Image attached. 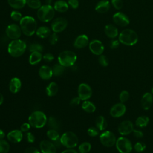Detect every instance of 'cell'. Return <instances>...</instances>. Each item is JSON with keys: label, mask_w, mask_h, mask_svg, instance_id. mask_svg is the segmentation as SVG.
I'll list each match as a JSON object with an SVG mask.
<instances>
[{"label": "cell", "mask_w": 153, "mask_h": 153, "mask_svg": "<svg viewBox=\"0 0 153 153\" xmlns=\"http://www.w3.org/2000/svg\"><path fill=\"white\" fill-rule=\"evenodd\" d=\"M91 149V145L89 142H84L81 143L78 147L79 153H88Z\"/></svg>", "instance_id": "cell-35"}, {"label": "cell", "mask_w": 153, "mask_h": 153, "mask_svg": "<svg viewBox=\"0 0 153 153\" xmlns=\"http://www.w3.org/2000/svg\"><path fill=\"white\" fill-rule=\"evenodd\" d=\"M53 143L54 144L55 146L56 147V148H60L62 146H63L62 144V142L60 141V138L57 139V140H54V141H53Z\"/></svg>", "instance_id": "cell-55"}, {"label": "cell", "mask_w": 153, "mask_h": 153, "mask_svg": "<svg viewBox=\"0 0 153 153\" xmlns=\"http://www.w3.org/2000/svg\"><path fill=\"white\" fill-rule=\"evenodd\" d=\"M51 2H52V0H45V4L47 5H51Z\"/></svg>", "instance_id": "cell-59"}, {"label": "cell", "mask_w": 153, "mask_h": 153, "mask_svg": "<svg viewBox=\"0 0 153 153\" xmlns=\"http://www.w3.org/2000/svg\"><path fill=\"white\" fill-rule=\"evenodd\" d=\"M30 125L29 123H25L22 124L20 126V130L22 132H26L28 131L30 128Z\"/></svg>", "instance_id": "cell-52"}, {"label": "cell", "mask_w": 153, "mask_h": 153, "mask_svg": "<svg viewBox=\"0 0 153 153\" xmlns=\"http://www.w3.org/2000/svg\"><path fill=\"white\" fill-rule=\"evenodd\" d=\"M24 153H40V152L36 148L31 146L26 148L25 150Z\"/></svg>", "instance_id": "cell-53"}, {"label": "cell", "mask_w": 153, "mask_h": 153, "mask_svg": "<svg viewBox=\"0 0 153 153\" xmlns=\"http://www.w3.org/2000/svg\"><path fill=\"white\" fill-rule=\"evenodd\" d=\"M40 150L42 153H56V147L53 142L47 140H43L39 144Z\"/></svg>", "instance_id": "cell-17"}, {"label": "cell", "mask_w": 153, "mask_h": 153, "mask_svg": "<svg viewBox=\"0 0 153 153\" xmlns=\"http://www.w3.org/2000/svg\"><path fill=\"white\" fill-rule=\"evenodd\" d=\"M22 87V82L19 78H13L9 83L10 91L13 93H17L19 92Z\"/></svg>", "instance_id": "cell-22"}, {"label": "cell", "mask_w": 153, "mask_h": 153, "mask_svg": "<svg viewBox=\"0 0 153 153\" xmlns=\"http://www.w3.org/2000/svg\"><path fill=\"white\" fill-rule=\"evenodd\" d=\"M95 123L97 128L100 131L105 130L108 126L106 120L104 118V117L102 115H100L96 118Z\"/></svg>", "instance_id": "cell-28"}, {"label": "cell", "mask_w": 153, "mask_h": 153, "mask_svg": "<svg viewBox=\"0 0 153 153\" xmlns=\"http://www.w3.org/2000/svg\"><path fill=\"white\" fill-rule=\"evenodd\" d=\"M111 3L114 7L117 10H120L123 6V2L122 0H112Z\"/></svg>", "instance_id": "cell-45"}, {"label": "cell", "mask_w": 153, "mask_h": 153, "mask_svg": "<svg viewBox=\"0 0 153 153\" xmlns=\"http://www.w3.org/2000/svg\"><path fill=\"white\" fill-rule=\"evenodd\" d=\"M20 27L24 35L30 36L36 30V22L31 16H25L20 21Z\"/></svg>", "instance_id": "cell-1"}, {"label": "cell", "mask_w": 153, "mask_h": 153, "mask_svg": "<svg viewBox=\"0 0 153 153\" xmlns=\"http://www.w3.org/2000/svg\"><path fill=\"white\" fill-rule=\"evenodd\" d=\"M82 109L88 113L94 112L96 111V106L90 101L84 100V102L82 103Z\"/></svg>", "instance_id": "cell-33"}, {"label": "cell", "mask_w": 153, "mask_h": 153, "mask_svg": "<svg viewBox=\"0 0 153 153\" xmlns=\"http://www.w3.org/2000/svg\"><path fill=\"white\" fill-rule=\"evenodd\" d=\"M38 74L39 76L44 80H48L53 75V71H52V68L50 67L44 65L42 66L38 71Z\"/></svg>", "instance_id": "cell-21"}, {"label": "cell", "mask_w": 153, "mask_h": 153, "mask_svg": "<svg viewBox=\"0 0 153 153\" xmlns=\"http://www.w3.org/2000/svg\"><path fill=\"white\" fill-rule=\"evenodd\" d=\"M134 149L137 152H142L146 149V145L142 142H137L134 145Z\"/></svg>", "instance_id": "cell-40"}, {"label": "cell", "mask_w": 153, "mask_h": 153, "mask_svg": "<svg viewBox=\"0 0 153 153\" xmlns=\"http://www.w3.org/2000/svg\"><path fill=\"white\" fill-rule=\"evenodd\" d=\"M89 49L93 54L100 56L104 51V45L100 41L94 39L89 43Z\"/></svg>", "instance_id": "cell-15"}, {"label": "cell", "mask_w": 153, "mask_h": 153, "mask_svg": "<svg viewBox=\"0 0 153 153\" xmlns=\"http://www.w3.org/2000/svg\"><path fill=\"white\" fill-rule=\"evenodd\" d=\"M22 32L20 27L15 23L9 25L5 30L7 36L12 40L19 39L22 35Z\"/></svg>", "instance_id": "cell-10"}, {"label": "cell", "mask_w": 153, "mask_h": 153, "mask_svg": "<svg viewBox=\"0 0 153 153\" xmlns=\"http://www.w3.org/2000/svg\"><path fill=\"white\" fill-rule=\"evenodd\" d=\"M28 121L32 127L40 128L45 125L47 122V118L46 115L43 112L36 111L29 115Z\"/></svg>", "instance_id": "cell-4"}, {"label": "cell", "mask_w": 153, "mask_h": 153, "mask_svg": "<svg viewBox=\"0 0 153 153\" xmlns=\"http://www.w3.org/2000/svg\"><path fill=\"white\" fill-rule=\"evenodd\" d=\"M68 4L73 9H76L79 6L78 0H68Z\"/></svg>", "instance_id": "cell-47"}, {"label": "cell", "mask_w": 153, "mask_h": 153, "mask_svg": "<svg viewBox=\"0 0 153 153\" xmlns=\"http://www.w3.org/2000/svg\"><path fill=\"white\" fill-rule=\"evenodd\" d=\"M51 30L47 26H42L38 27L36 30V35L41 38H45L49 37L51 35Z\"/></svg>", "instance_id": "cell-26"}, {"label": "cell", "mask_w": 153, "mask_h": 153, "mask_svg": "<svg viewBox=\"0 0 153 153\" xmlns=\"http://www.w3.org/2000/svg\"><path fill=\"white\" fill-rule=\"evenodd\" d=\"M78 93L81 100H87L92 96V89L88 84L81 83L78 86Z\"/></svg>", "instance_id": "cell-11"}, {"label": "cell", "mask_w": 153, "mask_h": 153, "mask_svg": "<svg viewBox=\"0 0 153 153\" xmlns=\"http://www.w3.org/2000/svg\"><path fill=\"white\" fill-rule=\"evenodd\" d=\"M47 137L52 141H54L60 138V135L57 130L54 129H50L47 132Z\"/></svg>", "instance_id": "cell-36"}, {"label": "cell", "mask_w": 153, "mask_h": 153, "mask_svg": "<svg viewBox=\"0 0 153 153\" xmlns=\"http://www.w3.org/2000/svg\"><path fill=\"white\" fill-rule=\"evenodd\" d=\"M58 85L55 82H50L46 88V93L48 96H54L58 92Z\"/></svg>", "instance_id": "cell-30"}, {"label": "cell", "mask_w": 153, "mask_h": 153, "mask_svg": "<svg viewBox=\"0 0 153 153\" xmlns=\"http://www.w3.org/2000/svg\"><path fill=\"white\" fill-rule=\"evenodd\" d=\"M68 21L63 17H58L54 19L51 25L52 30L55 33L63 31L67 27Z\"/></svg>", "instance_id": "cell-12"}, {"label": "cell", "mask_w": 153, "mask_h": 153, "mask_svg": "<svg viewBox=\"0 0 153 153\" xmlns=\"http://www.w3.org/2000/svg\"><path fill=\"white\" fill-rule=\"evenodd\" d=\"M116 148L120 153H130L133 149L130 140L125 137H120L115 143Z\"/></svg>", "instance_id": "cell-8"}, {"label": "cell", "mask_w": 153, "mask_h": 153, "mask_svg": "<svg viewBox=\"0 0 153 153\" xmlns=\"http://www.w3.org/2000/svg\"><path fill=\"white\" fill-rule=\"evenodd\" d=\"M27 0H7L9 5L14 9H21L26 4Z\"/></svg>", "instance_id": "cell-29"}, {"label": "cell", "mask_w": 153, "mask_h": 153, "mask_svg": "<svg viewBox=\"0 0 153 153\" xmlns=\"http://www.w3.org/2000/svg\"><path fill=\"white\" fill-rule=\"evenodd\" d=\"M151 93L153 94V87H152V89H151Z\"/></svg>", "instance_id": "cell-60"}, {"label": "cell", "mask_w": 153, "mask_h": 153, "mask_svg": "<svg viewBox=\"0 0 153 153\" xmlns=\"http://www.w3.org/2000/svg\"><path fill=\"white\" fill-rule=\"evenodd\" d=\"M99 64L103 67H106L109 65V60L108 57L105 55H100L98 59Z\"/></svg>", "instance_id": "cell-43"}, {"label": "cell", "mask_w": 153, "mask_h": 153, "mask_svg": "<svg viewBox=\"0 0 153 153\" xmlns=\"http://www.w3.org/2000/svg\"><path fill=\"white\" fill-rule=\"evenodd\" d=\"M120 45V42L117 40H112L110 42L109 44V47L111 49H115L118 47Z\"/></svg>", "instance_id": "cell-54"}, {"label": "cell", "mask_w": 153, "mask_h": 153, "mask_svg": "<svg viewBox=\"0 0 153 153\" xmlns=\"http://www.w3.org/2000/svg\"><path fill=\"white\" fill-rule=\"evenodd\" d=\"M26 50V44L25 41L17 39L12 40L8 45V52L14 57L22 56Z\"/></svg>", "instance_id": "cell-2"}, {"label": "cell", "mask_w": 153, "mask_h": 153, "mask_svg": "<svg viewBox=\"0 0 153 153\" xmlns=\"http://www.w3.org/2000/svg\"><path fill=\"white\" fill-rule=\"evenodd\" d=\"M104 31L106 35L108 37L111 38H115L118 34V31L117 28L112 24L106 25L105 27Z\"/></svg>", "instance_id": "cell-24"}, {"label": "cell", "mask_w": 153, "mask_h": 153, "mask_svg": "<svg viewBox=\"0 0 153 153\" xmlns=\"http://www.w3.org/2000/svg\"><path fill=\"white\" fill-rule=\"evenodd\" d=\"M47 124L48 127L50 128V129H54L56 130H57L60 128V122L59 120L55 118L54 117H50L47 120Z\"/></svg>", "instance_id": "cell-32"}, {"label": "cell", "mask_w": 153, "mask_h": 153, "mask_svg": "<svg viewBox=\"0 0 153 153\" xmlns=\"http://www.w3.org/2000/svg\"><path fill=\"white\" fill-rule=\"evenodd\" d=\"M101 143L106 147H112L115 145L117 139L115 134L110 131L106 130L102 133L99 136Z\"/></svg>", "instance_id": "cell-9"}, {"label": "cell", "mask_w": 153, "mask_h": 153, "mask_svg": "<svg viewBox=\"0 0 153 153\" xmlns=\"http://www.w3.org/2000/svg\"><path fill=\"white\" fill-rule=\"evenodd\" d=\"M26 139L27 141L29 143H33L35 140V136L33 135V133H32L30 132H27L26 134Z\"/></svg>", "instance_id": "cell-49"}, {"label": "cell", "mask_w": 153, "mask_h": 153, "mask_svg": "<svg viewBox=\"0 0 153 153\" xmlns=\"http://www.w3.org/2000/svg\"><path fill=\"white\" fill-rule=\"evenodd\" d=\"M52 71H53V75L59 76L62 75L63 74L65 71V67L62 65H60V63L56 64L55 65L53 66L52 68Z\"/></svg>", "instance_id": "cell-34"}, {"label": "cell", "mask_w": 153, "mask_h": 153, "mask_svg": "<svg viewBox=\"0 0 153 153\" xmlns=\"http://www.w3.org/2000/svg\"><path fill=\"white\" fill-rule=\"evenodd\" d=\"M88 44V38L86 35H80L78 36L74 42V46L76 48H82Z\"/></svg>", "instance_id": "cell-20"}, {"label": "cell", "mask_w": 153, "mask_h": 153, "mask_svg": "<svg viewBox=\"0 0 153 153\" xmlns=\"http://www.w3.org/2000/svg\"><path fill=\"white\" fill-rule=\"evenodd\" d=\"M112 19L114 22L120 26H126L130 23L128 17L121 12H117L113 15Z\"/></svg>", "instance_id": "cell-16"}, {"label": "cell", "mask_w": 153, "mask_h": 153, "mask_svg": "<svg viewBox=\"0 0 153 153\" xmlns=\"http://www.w3.org/2000/svg\"><path fill=\"white\" fill-rule=\"evenodd\" d=\"M126 111V105L123 103L115 104L110 109V114L112 117L118 118L123 116Z\"/></svg>", "instance_id": "cell-14"}, {"label": "cell", "mask_w": 153, "mask_h": 153, "mask_svg": "<svg viewBox=\"0 0 153 153\" xmlns=\"http://www.w3.org/2000/svg\"><path fill=\"white\" fill-rule=\"evenodd\" d=\"M7 139L12 143H19L23 139V133L20 130H13L7 134Z\"/></svg>", "instance_id": "cell-18"}, {"label": "cell", "mask_w": 153, "mask_h": 153, "mask_svg": "<svg viewBox=\"0 0 153 153\" xmlns=\"http://www.w3.org/2000/svg\"><path fill=\"white\" fill-rule=\"evenodd\" d=\"M10 17L13 20H14L16 22H18V21L20 22L21 20V19H22V13L17 10L12 11L10 14Z\"/></svg>", "instance_id": "cell-41"}, {"label": "cell", "mask_w": 153, "mask_h": 153, "mask_svg": "<svg viewBox=\"0 0 153 153\" xmlns=\"http://www.w3.org/2000/svg\"><path fill=\"white\" fill-rule=\"evenodd\" d=\"M29 50L31 53L35 51L42 52L43 51V47L38 43H33L29 45Z\"/></svg>", "instance_id": "cell-39"}, {"label": "cell", "mask_w": 153, "mask_h": 153, "mask_svg": "<svg viewBox=\"0 0 153 153\" xmlns=\"http://www.w3.org/2000/svg\"><path fill=\"white\" fill-rule=\"evenodd\" d=\"M81 99L78 96V97H75L74 98H72L70 102V105L72 106H77L79 104L80 101H81Z\"/></svg>", "instance_id": "cell-51"}, {"label": "cell", "mask_w": 153, "mask_h": 153, "mask_svg": "<svg viewBox=\"0 0 153 153\" xmlns=\"http://www.w3.org/2000/svg\"><path fill=\"white\" fill-rule=\"evenodd\" d=\"M149 118L146 115H141L137 118L135 121V124L136 126L140 128L146 127L149 123Z\"/></svg>", "instance_id": "cell-31"}, {"label": "cell", "mask_w": 153, "mask_h": 153, "mask_svg": "<svg viewBox=\"0 0 153 153\" xmlns=\"http://www.w3.org/2000/svg\"><path fill=\"white\" fill-rule=\"evenodd\" d=\"M77 56L76 54L70 50H65L62 51L58 56L59 63L64 67H69L73 66L76 62Z\"/></svg>", "instance_id": "cell-5"}, {"label": "cell", "mask_w": 153, "mask_h": 153, "mask_svg": "<svg viewBox=\"0 0 153 153\" xmlns=\"http://www.w3.org/2000/svg\"><path fill=\"white\" fill-rule=\"evenodd\" d=\"M60 141L63 146L68 148H72L77 146L78 138L72 131H66L60 137Z\"/></svg>", "instance_id": "cell-7"}, {"label": "cell", "mask_w": 153, "mask_h": 153, "mask_svg": "<svg viewBox=\"0 0 153 153\" xmlns=\"http://www.w3.org/2000/svg\"><path fill=\"white\" fill-rule=\"evenodd\" d=\"M42 59V56L41 52L35 51L32 52L29 56V62L32 65H35L39 63Z\"/></svg>", "instance_id": "cell-27"}, {"label": "cell", "mask_w": 153, "mask_h": 153, "mask_svg": "<svg viewBox=\"0 0 153 153\" xmlns=\"http://www.w3.org/2000/svg\"><path fill=\"white\" fill-rule=\"evenodd\" d=\"M110 8L109 2L108 0H102L97 3L95 7V10L99 13H105Z\"/></svg>", "instance_id": "cell-23"}, {"label": "cell", "mask_w": 153, "mask_h": 153, "mask_svg": "<svg viewBox=\"0 0 153 153\" xmlns=\"http://www.w3.org/2000/svg\"><path fill=\"white\" fill-rule=\"evenodd\" d=\"M5 134L4 131L2 129H0V140L3 139L5 137Z\"/></svg>", "instance_id": "cell-57"}, {"label": "cell", "mask_w": 153, "mask_h": 153, "mask_svg": "<svg viewBox=\"0 0 153 153\" xmlns=\"http://www.w3.org/2000/svg\"><path fill=\"white\" fill-rule=\"evenodd\" d=\"M55 13V10L51 5H43L37 11V17L42 22H48L51 20Z\"/></svg>", "instance_id": "cell-6"}, {"label": "cell", "mask_w": 153, "mask_h": 153, "mask_svg": "<svg viewBox=\"0 0 153 153\" xmlns=\"http://www.w3.org/2000/svg\"><path fill=\"white\" fill-rule=\"evenodd\" d=\"M153 103V94L151 93H145L141 99V105L144 110H148Z\"/></svg>", "instance_id": "cell-19"}, {"label": "cell", "mask_w": 153, "mask_h": 153, "mask_svg": "<svg viewBox=\"0 0 153 153\" xmlns=\"http://www.w3.org/2000/svg\"><path fill=\"white\" fill-rule=\"evenodd\" d=\"M26 4L32 9H39L42 6L40 0H27Z\"/></svg>", "instance_id": "cell-37"}, {"label": "cell", "mask_w": 153, "mask_h": 153, "mask_svg": "<svg viewBox=\"0 0 153 153\" xmlns=\"http://www.w3.org/2000/svg\"><path fill=\"white\" fill-rule=\"evenodd\" d=\"M10 151V145L5 140H0V153H8Z\"/></svg>", "instance_id": "cell-38"}, {"label": "cell", "mask_w": 153, "mask_h": 153, "mask_svg": "<svg viewBox=\"0 0 153 153\" xmlns=\"http://www.w3.org/2000/svg\"><path fill=\"white\" fill-rule=\"evenodd\" d=\"M134 136L137 139H140L143 136V133L141 130L137 129H133L132 131Z\"/></svg>", "instance_id": "cell-50"}, {"label": "cell", "mask_w": 153, "mask_h": 153, "mask_svg": "<svg viewBox=\"0 0 153 153\" xmlns=\"http://www.w3.org/2000/svg\"><path fill=\"white\" fill-rule=\"evenodd\" d=\"M53 8L56 11L60 13H64L68 10L69 5L68 2L63 0H57L55 2Z\"/></svg>", "instance_id": "cell-25"}, {"label": "cell", "mask_w": 153, "mask_h": 153, "mask_svg": "<svg viewBox=\"0 0 153 153\" xmlns=\"http://www.w3.org/2000/svg\"><path fill=\"white\" fill-rule=\"evenodd\" d=\"M133 129V124L129 120H124L121 122L118 127V133L123 136L128 135L132 133Z\"/></svg>", "instance_id": "cell-13"}, {"label": "cell", "mask_w": 153, "mask_h": 153, "mask_svg": "<svg viewBox=\"0 0 153 153\" xmlns=\"http://www.w3.org/2000/svg\"><path fill=\"white\" fill-rule=\"evenodd\" d=\"M129 93L127 90H123L119 96V99L121 103L127 102L129 99Z\"/></svg>", "instance_id": "cell-42"}, {"label": "cell", "mask_w": 153, "mask_h": 153, "mask_svg": "<svg viewBox=\"0 0 153 153\" xmlns=\"http://www.w3.org/2000/svg\"><path fill=\"white\" fill-rule=\"evenodd\" d=\"M42 59L47 62H52L54 59V56L51 54V53H46L43 56H42Z\"/></svg>", "instance_id": "cell-48"}, {"label": "cell", "mask_w": 153, "mask_h": 153, "mask_svg": "<svg viewBox=\"0 0 153 153\" xmlns=\"http://www.w3.org/2000/svg\"><path fill=\"white\" fill-rule=\"evenodd\" d=\"M4 102V96L3 95L0 93V105L2 104Z\"/></svg>", "instance_id": "cell-58"}, {"label": "cell", "mask_w": 153, "mask_h": 153, "mask_svg": "<svg viewBox=\"0 0 153 153\" xmlns=\"http://www.w3.org/2000/svg\"><path fill=\"white\" fill-rule=\"evenodd\" d=\"M58 39H59L58 35H57L56 33L54 32L49 36V42L51 45H54L57 42Z\"/></svg>", "instance_id": "cell-46"}, {"label": "cell", "mask_w": 153, "mask_h": 153, "mask_svg": "<svg viewBox=\"0 0 153 153\" xmlns=\"http://www.w3.org/2000/svg\"><path fill=\"white\" fill-rule=\"evenodd\" d=\"M61 153H78L77 151H76L75 150L71 149V148H69L68 149H66L63 151H62Z\"/></svg>", "instance_id": "cell-56"}, {"label": "cell", "mask_w": 153, "mask_h": 153, "mask_svg": "<svg viewBox=\"0 0 153 153\" xmlns=\"http://www.w3.org/2000/svg\"><path fill=\"white\" fill-rule=\"evenodd\" d=\"M99 131L97 127H91L87 130V133L91 137H95L99 134Z\"/></svg>", "instance_id": "cell-44"}, {"label": "cell", "mask_w": 153, "mask_h": 153, "mask_svg": "<svg viewBox=\"0 0 153 153\" xmlns=\"http://www.w3.org/2000/svg\"><path fill=\"white\" fill-rule=\"evenodd\" d=\"M120 42L126 45H133L138 41L137 33L132 29H126L121 32L119 35Z\"/></svg>", "instance_id": "cell-3"}]
</instances>
